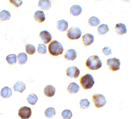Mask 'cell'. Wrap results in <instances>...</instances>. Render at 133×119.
I'll use <instances>...</instances> for the list:
<instances>
[{
    "mask_svg": "<svg viewBox=\"0 0 133 119\" xmlns=\"http://www.w3.org/2000/svg\"><path fill=\"white\" fill-rule=\"evenodd\" d=\"M101 22L100 20L98 18L93 16L89 19L88 24L90 26L95 27L99 25Z\"/></svg>",
    "mask_w": 133,
    "mask_h": 119,
    "instance_id": "7402d4cb",
    "label": "cell"
},
{
    "mask_svg": "<svg viewBox=\"0 0 133 119\" xmlns=\"http://www.w3.org/2000/svg\"><path fill=\"white\" fill-rule=\"evenodd\" d=\"M77 56L76 51L73 49H70L67 50L64 56V58L67 61H73Z\"/></svg>",
    "mask_w": 133,
    "mask_h": 119,
    "instance_id": "8fae6325",
    "label": "cell"
},
{
    "mask_svg": "<svg viewBox=\"0 0 133 119\" xmlns=\"http://www.w3.org/2000/svg\"><path fill=\"white\" fill-rule=\"evenodd\" d=\"M39 36L42 41L45 44H46L51 40L52 35L50 33L46 30L41 31Z\"/></svg>",
    "mask_w": 133,
    "mask_h": 119,
    "instance_id": "9c48e42d",
    "label": "cell"
},
{
    "mask_svg": "<svg viewBox=\"0 0 133 119\" xmlns=\"http://www.w3.org/2000/svg\"><path fill=\"white\" fill-rule=\"evenodd\" d=\"M81 38L84 46L87 47L92 44L94 41V35L89 33H87L83 36Z\"/></svg>",
    "mask_w": 133,
    "mask_h": 119,
    "instance_id": "30bf717a",
    "label": "cell"
},
{
    "mask_svg": "<svg viewBox=\"0 0 133 119\" xmlns=\"http://www.w3.org/2000/svg\"><path fill=\"white\" fill-rule=\"evenodd\" d=\"M55 114V110L54 108L49 107L47 108L44 111V115L47 117L52 118Z\"/></svg>",
    "mask_w": 133,
    "mask_h": 119,
    "instance_id": "83f0119b",
    "label": "cell"
},
{
    "mask_svg": "<svg viewBox=\"0 0 133 119\" xmlns=\"http://www.w3.org/2000/svg\"><path fill=\"white\" fill-rule=\"evenodd\" d=\"M26 52L29 55H32L35 53L36 51L35 46L31 44H28L25 46Z\"/></svg>",
    "mask_w": 133,
    "mask_h": 119,
    "instance_id": "4316f807",
    "label": "cell"
},
{
    "mask_svg": "<svg viewBox=\"0 0 133 119\" xmlns=\"http://www.w3.org/2000/svg\"><path fill=\"white\" fill-rule=\"evenodd\" d=\"M26 88L25 84L20 81L16 82L12 87L15 91H18L21 93H22Z\"/></svg>",
    "mask_w": 133,
    "mask_h": 119,
    "instance_id": "e0dca14e",
    "label": "cell"
},
{
    "mask_svg": "<svg viewBox=\"0 0 133 119\" xmlns=\"http://www.w3.org/2000/svg\"><path fill=\"white\" fill-rule=\"evenodd\" d=\"M81 30L77 27H72L66 32L67 38L72 40L78 39L81 37Z\"/></svg>",
    "mask_w": 133,
    "mask_h": 119,
    "instance_id": "5b68a950",
    "label": "cell"
},
{
    "mask_svg": "<svg viewBox=\"0 0 133 119\" xmlns=\"http://www.w3.org/2000/svg\"><path fill=\"white\" fill-rule=\"evenodd\" d=\"M37 51L41 54H45L47 51L46 46L44 44H39L37 48Z\"/></svg>",
    "mask_w": 133,
    "mask_h": 119,
    "instance_id": "4dcf8cb0",
    "label": "cell"
},
{
    "mask_svg": "<svg viewBox=\"0 0 133 119\" xmlns=\"http://www.w3.org/2000/svg\"><path fill=\"white\" fill-rule=\"evenodd\" d=\"M26 100L31 105H34L37 101L38 98L36 94L32 93L28 95Z\"/></svg>",
    "mask_w": 133,
    "mask_h": 119,
    "instance_id": "cb8c5ba5",
    "label": "cell"
},
{
    "mask_svg": "<svg viewBox=\"0 0 133 119\" xmlns=\"http://www.w3.org/2000/svg\"><path fill=\"white\" fill-rule=\"evenodd\" d=\"M68 27V23L67 21L64 19L58 21L56 23V28L61 32L66 31Z\"/></svg>",
    "mask_w": 133,
    "mask_h": 119,
    "instance_id": "5bb4252c",
    "label": "cell"
},
{
    "mask_svg": "<svg viewBox=\"0 0 133 119\" xmlns=\"http://www.w3.org/2000/svg\"><path fill=\"white\" fill-rule=\"evenodd\" d=\"M70 14L74 16H77L80 14L82 12V8L78 5H74L70 9Z\"/></svg>",
    "mask_w": 133,
    "mask_h": 119,
    "instance_id": "ac0fdd59",
    "label": "cell"
},
{
    "mask_svg": "<svg viewBox=\"0 0 133 119\" xmlns=\"http://www.w3.org/2000/svg\"><path fill=\"white\" fill-rule=\"evenodd\" d=\"M79 86L74 82L70 84L67 89V91L69 94H74L77 93L79 90Z\"/></svg>",
    "mask_w": 133,
    "mask_h": 119,
    "instance_id": "d6986e66",
    "label": "cell"
},
{
    "mask_svg": "<svg viewBox=\"0 0 133 119\" xmlns=\"http://www.w3.org/2000/svg\"><path fill=\"white\" fill-rule=\"evenodd\" d=\"M80 73L79 70L76 66H70L68 68L66 71L67 76L71 78H77Z\"/></svg>",
    "mask_w": 133,
    "mask_h": 119,
    "instance_id": "ba28073f",
    "label": "cell"
},
{
    "mask_svg": "<svg viewBox=\"0 0 133 119\" xmlns=\"http://www.w3.org/2000/svg\"><path fill=\"white\" fill-rule=\"evenodd\" d=\"M106 64L109 69L112 71H115L120 69L121 62L119 59L116 57L108 59L106 61Z\"/></svg>",
    "mask_w": 133,
    "mask_h": 119,
    "instance_id": "8992f818",
    "label": "cell"
},
{
    "mask_svg": "<svg viewBox=\"0 0 133 119\" xmlns=\"http://www.w3.org/2000/svg\"><path fill=\"white\" fill-rule=\"evenodd\" d=\"M102 52L105 56H108L112 54L111 48L109 46H107L103 48Z\"/></svg>",
    "mask_w": 133,
    "mask_h": 119,
    "instance_id": "d6a6232c",
    "label": "cell"
},
{
    "mask_svg": "<svg viewBox=\"0 0 133 119\" xmlns=\"http://www.w3.org/2000/svg\"><path fill=\"white\" fill-rule=\"evenodd\" d=\"M86 66L89 70H98L102 66V63L99 56L96 55L90 56L85 63Z\"/></svg>",
    "mask_w": 133,
    "mask_h": 119,
    "instance_id": "6da1fadb",
    "label": "cell"
},
{
    "mask_svg": "<svg viewBox=\"0 0 133 119\" xmlns=\"http://www.w3.org/2000/svg\"><path fill=\"white\" fill-rule=\"evenodd\" d=\"M32 111L30 107L24 106L21 107L19 110L18 115L22 119L29 118L31 116Z\"/></svg>",
    "mask_w": 133,
    "mask_h": 119,
    "instance_id": "52a82bcc",
    "label": "cell"
},
{
    "mask_svg": "<svg viewBox=\"0 0 133 119\" xmlns=\"http://www.w3.org/2000/svg\"><path fill=\"white\" fill-rule=\"evenodd\" d=\"M56 88L53 85H48L46 86L43 90L44 95L46 96L51 97L55 94Z\"/></svg>",
    "mask_w": 133,
    "mask_h": 119,
    "instance_id": "7c38bea8",
    "label": "cell"
},
{
    "mask_svg": "<svg viewBox=\"0 0 133 119\" xmlns=\"http://www.w3.org/2000/svg\"><path fill=\"white\" fill-rule=\"evenodd\" d=\"M17 56L15 54H11L7 56L6 60L9 64L13 65L17 63Z\"/></svg>",
    "mask_w": 133,
    "mask_h": 119,
    "instance_id": "484cf974",
    "label": "cell"
},
{
    "mask_svg": "<svg viewBox=\"0 0 133 119\" xmlns=\"http://www.w3.org/2000/svg\"><path fill=\"white\" fill-rule=\"evenodd\" d=\"M61 115L62 118L64 119H70L72 116V112L69 109H66L62 113Z\"/></svg>",
    "mask_w": 133,
    "mask_h": 119,
    "instance_id": "f546056e",
    "label": "cell"
},
{
    "mask_svg": "<svg viewBox=\"0 0 133 119\" xmlns=\"http://www.w3.org/2000/svg\"><path fill=\"white\" fill-rule=\"evenodd\" d=\"M17 59L19 64H24L27 61V55L25 53H21L18 55L17 56Z\"/></svg>",
    "mask_w": 133,
    "mask_h": 119,
    "instance_id": "603a6c76",
    "label": "cell"
},
{
    "mask_svg": "<svg viewBox=\"0 0 133 119\" xmlns=\"http://www.w3.org/2000/svg\"><path fill=\"white\" fill-rule=\"evenodd\" d=\"M12 95V90L10 88L7 86H5L1 89V96L3 99L8 98Z\"/></svg>",
    "mask_w": 133,
    "mask_h": 119,
    "instance_id": "ffe728a7",
    "label": "cell"
},
{
    "mask_svg": "<svg viewBox=\"0 0 133 119\" xmlns=\"http://www.w3.org/2000/svg\"><path fill=\"white\" fill-rule=\"evenodd\" d=\"M92 100L94 106L97 108L103 107L107 103L105 96L102 94H94L92 96Z\"/></svg>",
    "mask_w": 133,
    "mask_h": 119,
    "instance_id": "277c9868",
    "label": "cell"
},
{
    "mask_svg": "<svg viewBox=\"0 0 133 119\" xmlns=\"http://www.w3.org/2000/svg\"><path fill=\"white\" fill-rule=\"evenodd\" d=\"M109 30L108 25L104 24L99 25L97 28V33L100 35H105Z\"/></svg>",
    "mask_w": 133,
    "mask_h": 119,
    "instance_id": "44dd1931",
    "label": "cell"
},
{
    "mask_svg": "<svg viewBox=\"0 0 133 119\" xmlns=\"http://www.w3.org/2000/svg\"><path fill=\"white\" fill-rule=\"evenodd\" d=\"M114 29L116 33L120 36L125 34L127 31L125 25L122 23L116 24Z\"/></svg>",
    "mask_w": 133,
    "mask_h": 119,
    "instance_id": "4fadbf2b",
    "label": "cell"
},
{
    "mask_svg": "<svg viewBox=\"0 0 133 119\" xmlns=\"http://www.w3.org/2000/svg\"><path fill=\"white\" fill-rule=\"evenodd\" d=\"M34 18L36 22L39 23L44 22L45 19L44 12L40 10H38L35 12L34 14Z\"/></svg>",
    "mask_w": 133,
    "mask_h": 119,
    "instance_id": "2e32d148",
    "label": "cell"
},
{
    "mask_svg": "<svg viewBox=\"0 0 133 119\" xmlns=\"http://www.w3.org/2000/svg\"><path fill=\"white\" fill-rule=\"evenodd\" d=\"M80 83L82 87L85 90L91 89L95 83L94 78L89 74H87L79 79Z\"/></svg>",
    "mask_w": 133,
    "mask_h": 119,
    "instance_id": "3957f363",
    "label": "cell"
},
{
    "mask_svg": "<svg viewBox=\"0 0 133 119\" xmlns=\"http://www.w3.org/2000/svg\"><path fill=\"white\" fill-rule=\"evenodd\" d=\"M90 104V103L87 99H81L79 102L80 107L83 109L87 108L89 107Z\"/></svg>",
    "mask_w": 133,
    "mask_h": 119,
    "instance_id": "f1b7e54d",
    "label": "cell"
},
{
    "mask_svg": "<svg viewBox=\"0 0 133 119\" xmlns=\"http://www.w3.org/2000/svg\"><path fill=\"white\" fill-rule=\"evenodd\" d=\"M9 2L12 5L17 8L21 6L23 3L22 0H10Z\"/></svg>",
    "mask_w": 133,
    "mask_h": 119,
    "instance_id": "1f68e13d",
    "label": "cell"
},
{
    "mask_svg": "<svg viewBox=\"0 0 133 119\" xmlns=\"http://www.w3.org/2000/svg\"><path fill=\"white\" fill-rule=\"evenodd\" d=\"M38 6L42 10L47 11L51 7V3L49 0H39Z\"/></svg>",
    "mask_w": 133,
    "mask_h": 119,
    "instance_id": "9a60e30c",
    "label": "cell"
},
{
    "mask_svg": "<svg viewBox=\"0 0 133 119\" xmlns=\"http://www.w3.org/2000/svg\"><path fill=\"white\" fill-rule=\"evenodd\" d=\"M10 17V13L7 10H3L0 12V21L8 20Z\"/></svg>",
    "mask_w": 133,
    "mask_h": 119,
    "instance_id": "d4e9b609",
    "label": "cell"
},
{
    "mask_svg": "<svg viewBox=\"0 0 133 119\" xmlns=\"http://www.w3.org/2000/svg\"><path fill=\"white\" fill-rule=\"evenodd\" d=\"M48 49L50 54L53 56L62 54L64 51L61 44L56 40H53L49 44Z\"/></svg>",
    "mask_w": 133,
    "mask_h": 119,
    "instance_id": "7a4b0ae2",
    "label": "cell"
}]
</instances>
